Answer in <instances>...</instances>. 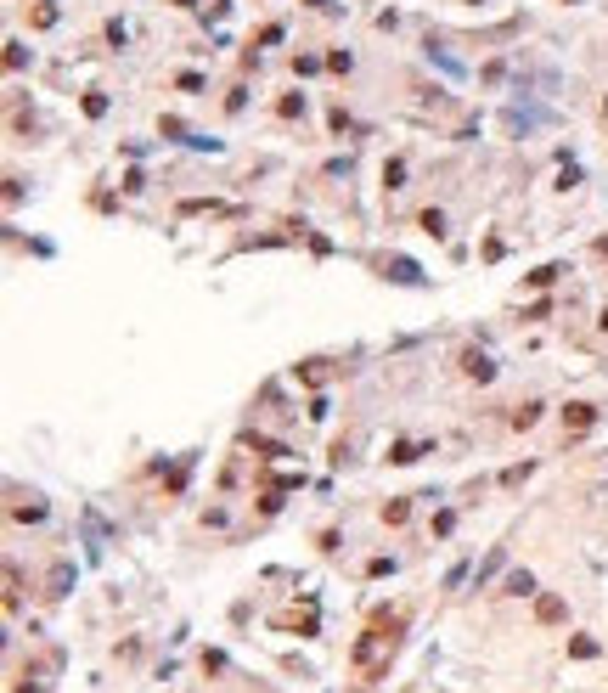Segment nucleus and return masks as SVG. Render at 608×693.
<instances>
[{"mask_svg":"<svg viewBox=\"0 0 608 693\" xmlns=\"http://www.w3.org/2000/svg\"><path fill=\"white\" fill-rule=\"evenodd\" d=\"M462 372H467V378H490L496 367H490L485 356H462Z\"/></svg>","mask_w":608,"mask_h":693,"instance_id":"obj_1","label":"nucleus"},{"mask_svg":"<svg viewBox=\"0 0 608 693\" xmlns=\"http://www.w3.org/2000/svg\"><path fill=\"white\" fill-rule=\"evenodd\" d=\"M535 615H541L546 626H557V620H563V597H541V609H535Z\"/></svg>","mask_w":608,"mask_h":693,"instance_id":"obj_2","label":"nucleus"},{"mask_svg":"<svg viewBox=\"0 0 608 693\" xmlns=\"http://www.w3.org/2000/svg\"><path fill=\"white\" fill-rule=\"evenodd\" d=\"M563 417H569V423H575V428H591V417H597V412H591V406H580V401H575V406H569V412H563Z\"/></svg>","mask_w":608,"mask_h":693,"instance_id":"obj_3","label":"nucleus"},{"mask_svg":"<svg viewBox=\"0 0 608 693\" xmlns=\"http://www.w3.org/2000/svg\"><path fill=\"white\" fill-rule=\"evenodd\" d=\"M569 654H575V660H591V654H597V642H591V637H575V642H569Z\"/></svg>","mask_w":608,"mask_h":693,"instance_id":"obj_4","label":"nucleus"},{"mask_svg":"<svg viewBox=\"0 0 608 693\" xmlns=\"http://www.w3.org/2000/svg\"><path fill=\"white\" fill-rule=\"evenodd\" d=\"M602 327H608V316H602Z\"/></svg>","mask_w":608,"mask_h":693,"instance_id":"obj_5","label":"nucleus"}]
</instances>
